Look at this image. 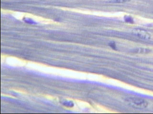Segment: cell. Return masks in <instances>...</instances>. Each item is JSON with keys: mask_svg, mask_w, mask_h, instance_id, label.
Segmentation results:
<instances>
[{"mask_svg": "<svg viewBox=\"0 0 153 114\" xmlns=\"http://www.w3.org/2000/svg\"><path fill=\"white\" fill-rule=\"evenodd\" d=\"M126 102L129 106L135 109H144L147 107L148 102L144 99L139 98H129L126 100Z\"/></svg>", "mask_w": 153, "mask_h": 114, "instance_id": "cell-1", "label": "cell"}, {"mask_svg": "<svg viewBox=\"0 0 153 114\" xmlns=\"http://www.w3.org/2000/svg\"><path fill=\"white\" fill-rule=\"evenodd\" d=\"M134 35L143 40H149L151 38L150 34L146 31L140 28H135L132 30Z\"/></svg>", "mask_w": 153, "mask_h": 114, "instance_id": "cell-2", "label": "cell"}, {"mask_svg": "<svg viewBox=\"0 0 153 114\" xmlns=\"http://www.w3.org/2000/svg\"><path fill=\"white\" fill-rule=\"evenodd\" d=\"M131 0H108L109 3H124L127 1H130Z\"/></svg>", "mask_w": 153, "mask_h": 114, "instance_id": "cell-3", "label": "cell"}, {"mask_svg": "<svg viewBox=\"0 0 153 114\" xmlns=\"http://www.w3.org/2000/svg\"><path fill=\"white\" fill-rule=\"evenodd\" d=\"M125 20L127 23H133V20L132 18L130 16H125L124 17Z\"/></svg>", "mask_w": 153, "mask_h": 114, "instance_id": "cell-4", "label": "cell"}, {"mask_svg": "<svg viewBox=\"0 0 153 114\" xmlns=\"http://www.w3.org/2000/svg\"><path fill=\"white\" fill-rule=\"evenodd\" d=\"M109 45L114 49H116V46H115V44L114 43H111L110 44H109Z\"/></svg>", "mask_w": 153, "mask_h": 114, "instance_id": "cell-5", "label": "cell"}]
</instances>
